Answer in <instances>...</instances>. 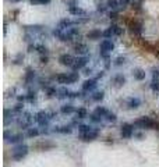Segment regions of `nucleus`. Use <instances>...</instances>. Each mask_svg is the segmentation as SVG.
Masks as SVG:
<instances>
[{
  "mask_svg": "<svg viewBox=\"0 0 159 167\" xmlns=\"http://www.w3.org/2000/svg\"><path fill=\"white\" fill-rule=\"evenodd\" d=\"M112 82L115 84L116 86H121V85H124V82H126V77L121 75V74H117V75H115L112 78Z\"/></svg>",
  "mask_w": 159,
  "mask_h": 167,
  "instance_id": "18",
  "label": "nucleus"
},
{
  "mask_svg": "<svg viewBox=\"0 0 159 167\" xmlns=\"http://www.w3.org/2000/svg\"><path fill=\"white\" fill-rule=\"evenodd\" d=\"M24 135L21 134H9V131H4V139L11 144H20L22 141Z\"/></svg>",
  "mask_w": 159,
  "mask_h": 167,
  "instance_id": "8",
  "label": "nucleus"
},
{
  "mask_svg": "<svg viewBox=\"0 0 159 167\" xmlns=\"http://www.w3.org/2000/svg\"><path fill=\"white\" fill-rule=\"evenodd\" d=\"M106 10V6L103 3H98V11H101V13H103Z\"/></svg>",
  "mask_w": 159,
  "mask_h": 167,
  "instance_id": "42",
  "label": "nucleus"
},
{
  "mask_svg": "<svg viewBox=\"0 0 159 167\" xmlns=\"http://www.w3.org/2000/svg\"><path fill=\"white\" fill-rule=\"evenodd\" d=\"M80 75L77 73H70V74H56L53 77V79L59 84H74L78 81Z\"/></svg>",
  "mask_w": 159,
  "mask_h": 167,
  "instance_id": "3",
  "label": "nucleus"
},
{
  "mask_svg": "<svg viewBox=\"0 0 159 167\" xmlns=\"http://www.w3.org/2000/svg\"><path fill=\"white\" fill-rule=\"evenodd\" d=\"M74 24H75V21H71V20L64 18V20H62L60 22H59V28L64 29V28H67V27H70V25H74Z\"/></svg>",
  "mask_w": 159,
  "mask_h": 167,
  "instance_id": "26",
  "label": "nucleus"
},
{
  "mask_svg": "<svg viewBox=\"0 0 159 167\" xmlns=\"http://www.w3.org/2000/svg\"><path fill=\"white\" fill-rule=\"evenodd\" d=\"M134 127L141 130H159V123L151 117H140L134 121Z\"/></svg>",
  "mask_w": 159,
  "mask_h": 167,
  "instance_id": "1",
  "label": "nucleus"
},
{
  "mask_svg": "<svg viewBox=\"0 0 159 167\" xmlns=\"http://www.w3.org/2000/svg\"><path fill=\"white\" fill-rule=\"evenodd\" d=\"M126 104H127L128 109H138L141 106V100L138 98H128L126 100Z\"/></svg>",
  "mask_w": 159,
  "mask_h": 167,
  "instance_id": "14",
  "label": "nucleus"
},
{
  "mask_svg": "<svg viewBox=\"0 0 159 167\" xmlns=\"http://www.w3.org/2000/svg\"><path fill=\"white\" fill-rule=\"evenodd\" d=\"M39 134H41V131L38 128H28V131H27V136L28 138H35V136H38Z\"/></svg>",
  "mask_w": 159,
  "mask_h": 167,
  "instance_id": "31",
  "label": "nucleus"
},
{
  "mask_svg": "<svg viewBox=\"0 0 159 167\" xmlns=\"http://www.w3.org/2000/svg\"><path fill=\"white\" fill-rule=\"evenodd\" d=\"M94 113H96V114H99L101 117H106V116L109 114V110L106 109V107H103V106H98L95 109V112Z\"/></svg>",
  "mask_w": 159,
  "mask_h": 167,
  "instance_id": "24",
  "label": "nucleus"
},
{
  "mask_svg": "<svg viewBox=\"0 0 159 167\" xmlns=\"http://www.w3.org/2000/svg\"><path fill=\"white\" fill-rule=\"evenodd\" d=\"M128 28H130L131 35H134V36H140V35H141V32H142V24H141L140 21L134 20V21H131V22L128 24Z\"/></svg>",
  "mask_w": 159,
  "mask_h": 167,
  "instance_id": "7",
  "label": "nucleus"
},
{
  "mask_svg": "<svg viewBox=\"0 0 159 167\" xmlns=\"http://www.w3.org/2000/svg\"><path fill=\"white\" fill-rule=\"evenodd\" d=\"M89 120H91L92 123H101L102 117H101L99 114H96V113H92V114L89 116Z\"/></svg>",
  "mask_w": 159,
  "mask_h": 167,
  "instance_id": "35",
  "label": "nucleus"
},
{
  "mask_svg": "<svg viewBox=\"0 0 159 167\" xmlns=\"http://www.w3.org/2000/svg\"><path fill=\"white\" fill-rule=\"evenodd\" d=\"M22 109H24V106H22V103H17L14 107H13V112L14 113H21Z\"/></svg>",
  "mask_w": 159,
  "mask_h": 167,
  "instance_id": "37",
  "label": "nucleus"
},
{
  "mask_svg": "<svg viewBox=\"0 0 159 167\" xmlns=\"http://www.w3.org/2000/svg\"><path fill=\"white\" fill-rule=\"evenodd\" d=\"M59 61L62 65H67V67H73V64H74L75 59L71 56V54H67V53H64L62 54L60 57H59Z\"/></svg>",
  "mask_w": 159,
  "mask_h": 167,
  "instance_id": "9",
  "label": "nucleus"
},
{
  "mask_svg": "<svg viewBox=\"0 0 159 167\" xmlns=\"http://www.w3.org/2000/svg\"><path fill=\"white\" fill-rule=\"evenodd\" d=\"M96 88V79H85L83 82V92H89Z\"/></svg>",
  "mask_w": 159,
  "mask_h": 167,
  "instance_id": "13",
  "label": "nucleus"
},
{
  "mask_svg": "<svg viewBox=\"0 0 159 167\" xmlns=\"http://www.w3.org/2000/svg\"><path fill=\"white\" fill-rule=\"evenodd\" d=\"M105 118L107 120V121H110V123H115V121L117 120V116L115 114V113H110V112H109V114L106 116Z\"/></svg>",
  "mask_w": 159,
  "mask_h": 167,
  "instance_id": "36",
  "label": "nucleus"
},
{
  "mask_svg": "<svg viewBox=\"0 0 159 167\" xmlns=\"http://www.w3.org/2000/svg\"><path fill=\"white\" fill-rule=\"evenodd\" d=\"M75 116H77V118L83 120V118H87L88 112H87V109H85V107H80V109H77V110H75Z\"/></svg>",
  "mask_w": 159,
  "mask_h": 167,
  "instance_id": "21",
  "label": "nucleus"
},
{
  "mask_svg": "<svg viewBox=\"0 0 159 167\" xmlns=\"http://www.w3.org/2000/svg\"><path fill=\"white\" fill-rule=\"evenodd\" d=\"M136 136H137V138H142V134H141V132H138V134H136Z\"/></svg>",
  "mask_w": 159,
  "mask_h": 167,
  "instance_id": "46",
  "label": "nucleus"
},
{
  "mask_svg": "<svg viewBox=\"0 0 159 167\" xmlns=\"http://www.w3.org/2000/svg\"><path fill=\"white\" fill-rule=\"evenodd\" d=\"M50 0H32V4H48Z\"/></svg>",
  "mask_w": 159,
  "mask_h": 167,
  "instance_id": "41",
  "label": "nucleus"
},
{
  "mask_svg": "<svg viewBox=\"0 0 159 167\" xmlns=\"http://www.w3.org/2000/svg\"><path fill=\"white\" fill-rule=\"evenodd\" d=\"M151 89H152L154 92H159V78H158V79H152Z\"/></svg>",
  "mask_w": 159,
  "mask_h": 167,
  "instance_id": "34",
  "label": "nucleus"
},
{
  "mask_svg": "<svg viewBox=\"0 0 159 167\" xmlns=\"http://www.w3.org/2000/svg\"><path fill=\"white\" fill-rule=\"evenodd\" d=\"M126 63V57H117L116 60H115V65H121V64H124Z\"/></svg>",
  "mask_w": 159,
  "mask_h": 167,
  "instance_id": "40",
  "label": "nucleus"
},
{
  "mask_svg": "<svg viewBox=\"0 0 159 167\" xmlns=\"http://www.w3.org/2000/svg\"><path fill=\"white\" fill-rule=\"evenodd\" d=\"M101 36H103V32H101L99 29H92V31H89L87 33V38L91 39V41H96V39H99Z\"/></svg>",
  "mask_w": 159,
  "mask_h": 167,
  "instance_id": "17",
  "label": "nucleus"
},
{
  "mask_svg": "<svg viewBox=\"0 0 159 167\" xmlns=\"http://www.w3.org/2000/svg\"><path fill=\"white\" fill-rule=\"evenodd\" d=\"M74 52L77 54H81V56H84L88 53V46L85 45V43H75L74 45Z\"/></svg>",
  "mask_w": 159,
  "mask_h": 167,
  "instance_id": "15",
  "label": "nucleus"
},
{
  "mask_svg": "<svg viewBox=\"0 0 159 167\" xmlns=\"http://www.w3.org/2000/svg\"><path fill=\"white\" fill-rule=\"evenodd\" d=\"M109 17H110V20H116L117 18V11H112V13L109 14Z\"/></svg>",
  "mask_w": 159,
  "mask_h": 167,
  "instance_id": "44",
  "label": "nucleus"
},
{
  "mask_svg": "<svg viewBox=\"0 0 159 167\" xmlns=\"http://www.w3.org/2000/svg\"><path fill=\"white\" fill-rule=\"evenodd\" d=\"M98 136H99V128H94L88 132L80 134V139L84 141V142H91V141H95Z\"/></svg>",
  "mask_w": 159,
  "mask_h": 167,
  "instance_id": "6",
  "label": "nucleus"
},
{
  "mask_svg": "<svg viewBox=\"0 0 159 167\" xmlns=\"http://www.w3.org/2000/svg\"><path fill=\"white\" fill-rule=\"evenodd\" d=\"M32 118H34V117L31 116V113H25V114H24V117H22L21 120L18 121V125L21 127L22 130H27V128L31 125Z\"/></svg>",
  "mask_w": 159,
  "mask_h": 167,
  "instance_id": "11",
  "label": "nucleus"
},
{
  "mask_svg": "<svg viewBox=\"0 0 159 167\" xmlns=\"http://www.w3.org/2000/svg\"><path fill=\"white\" fill-rule=\"evenodd\" d=\"M110 29L113 31V35H116V36L123 35V28H120V27L116 25V24H112V25H110Z\"/></svg>",
  "mask_w": 159,
  "mask_h": 167,
  "instance_id": "30",
  "label": "nucleus"
},
{
  "mask_svg": "<svg viewBox=\"0 0 159 167\" xmlns=\"http://www.w3.org/2000/svg\"><path fill=\"white\" fill-rule=\"evenodd\" d=\"M34 78H35V71L32 68H28L27 70V75H25V85H28L31 81H34Z\"/></svg>",
  "mask_w": 159,
  "mask_h": 167,
  "instance_id": "23",
  "label": "nucleus"
},
{
  "mask_svg": "<svg viewBox=\"0 0 159 167\" xmlns=\"http://www.w3.org/2000/svg\"><path fill=\"white\" fill-rule=\"evenodd\" d=\"M91 130H94V127H91V125H88V124H78V132H80V134L88 132V131H91Z\"/></svg>",
  "mask_w": 159,
  "mask_h": 167,
  "instance_id": "29",
  "label": "nucleus"
},
{
  "mask_svg": "<svg viewBox=\"0 0 159 167\" xmlns=\"http://www.w3.org/2000/svg\"><path fill=\"white\" fill-rule=\"evenodd\" d=\"M133 134H134V124H128V123L121 124V128H120V135H121V138L128 139V138L133 136Z\"/></svg>",
  "mask_w": 159,
  "mask_h": 167,
  "instance_id": "5",
  "label": "nucleus"
},
{
  "mask_svg": "<svg viewBox=\"0 0 159 167\" xmlns=\"http://www.w3.org/2000/svg\"><path fill=\"white\" fill-rule=\"evenodd\" d=\"M68 11H70L73 15H85V14H87V13H85V10L80 9V7H74V6H71V7L68 9Z\"/></svg>",
  "mask_w": 159,
  "mask_h": 167,
  "instance_id": "22",
  "label": "nucleus"
},
{
  "mask_svg": "<svg viewBox=\"0 0 159 167\" xmlns=\"http://www.w3.org/2000/svg\"><path fill=\"white\" fill-rule=\"evenodd\" d=\"M126 1H131V0H126Z\"/></svg>",
  "mask_w": 159,
  "mask_h": 167,
  "instance_id": "47",
  "label": "nucleus"
},
{
  "mask_svg": "<svg viewBox=\"0 0 159 167\" xmlns=\"http://www.w3.org/2000/svg\"><path fill=\"white\" fill-rule=\"evenodd\" d=\"M41 63H42V64H46V63H48V56H41Z\"/></svg>",
  "mask_w": 159,
  "mask_h": 167,
  "instance_id": "45",
  "label": "nucleus"
},
{
  "mask_svg": "<svg viewBox=\"0 0 159 167\" xmlns=\"http://www.w3.org/2000/svg\"><path fill=\"white\" fill-rule=\"evenodd\" d=\"M107 7H110V9H116L117 6H120L121 3L119 1V0H107Z\"/></svg>",
  "mask_w": 159,
  "mask_h": 167,
  "instance_id": "33",
  "label": "nucleus"
},
{
  "mask_svg": "<svg viewBox=\"0 0 159 167\" xmlns=\"http://www.w3.org/2000/svg\"><path fill=\"white\" fill-rule=\"evenodd\" d=\"M36 52H39L41 54H46V53H48V49H46L43 45H38V46H36Z\"/></svg>",
  "mask_w": 159,
  "mask_h": 167,
  "instance_id": "38",
  "label": "nucleus"
},
{
  "mask_svg": "<svg viewBox=\"0 0 159 167\" xmlns=\"http://www.w3.org/2000/svg\"><path fill=\"white\" fill-rule=\"evenodd\" d=\"M30 148L27 145H24V144H20L18 146H15L14 149H13V152H11V157L14 159V160H21L22 157H25L28 155V150Z\"/></svg>",
  "mask_w": 159,
  "mask_h": 167,
  "instance_id": "4",
  "label": "nucleus"
},
{
  "mask_svg": "<svg viewBox=\"0 0 159 167\" xmlns=\"http://www.w3.org/2000/svg\"><path fill=\"white\" fill-rule=\"evenodd\" d=\"M112 36H113V31H112L110 27H109L106 31H103V38H107V39H109V38H112Z\"/></svg>",
  "mask_w": 159,
  "mask_h": 167,
  "instance_id": "39",
  "label": "nucleus"
},
{
  "mask_svg": "<svg viewBox=\"0 0 159 167\" xmlns=\"http://www.w3.org/2000/svg\"><path fill=\"white\" fill-rule=\"evenodd\" d=\"M54 116H56V113H49V112L42 110V112H38L34 116V120H35L36 124H39L41 127H46Z\"/></svg>",
  "mask_w": 159,
  "mask_h": 167,
  "instance_id": "2",
  "label": "nucleus"
},
{
  "mask_svg": "<svg viewBox=\"0 0 159 167\" xmlns=\"http://www.w3.org/2000/svg\"><path fill=\"white\" fill-rule=\"evenodd\" d=\"M99 49L102 50V52H107L110 53L113 49H115V45H113V42L110 41V39H105V41L101 42V45H99Z\"/></svg>",
  "mask_w": 159,
  "mask_h": 167,
  "instance_id": "12",
  "label": "nucleus"
},
{
  "mask_svg": "<svg viewBox=\"0 0 159 167\" xmlns=\"http://www.w3.org/2000/svg\"><path fill=\"white\" fill-rule=\"evenodd\" d=\"M68 89L67 88H60V89H57V98L59 99H64V98H68Z\"/></svg>",
  "mask_w": 159,
  "mask_h": 167,
  "instance_id": "27",
  "label": "nucleus"
},
{
  "mask_svg": "<svg viewBox=\"0 0 159 167\" xmlns=\"http://www.w3.org/2000/svg\"><path fill=\"white\" fill-rule=\"evenodd\" d=\"M152 78H154V79H158L159 78V71L158 70H155V68L152 70Z\"/></svg>",
  "mask_w": 159,
  "mask_h": 167,
  "instance_id": "43",
  "label": "nucleus"
},
{
  "mask_svg": "<svg viewBox=\"0 0 159 167\" xmlns=\"http://www.w3.org/2000/svg\"><path fill=\"white\" fill-rule=\"evenodd\" d=\"M53 131L57 134H71L73 128H71V125H60V127H54Z\"/></svg>",
  "mask_w": 159,
  "mask_h": 167,
  "instance_id": "16",
  "label": "nucleus"
},
{
  "mask_svg": "<svg viewBox=\"0 0 159 167\" xmlns=\"http://www.w3.org/2000/svg\"><path fill=\"white\" fill-rule=\"evenodd\" d=\"M60 112H62L63 114H71V113H75V107H74V106H73L71 103L64 104V106H62Z\"/></svg>",
  "mask_w": 159,
  "mask_h": 167,
  "instance_id": "19",
  "label": "nucleus"
},
{
  "mask_svg": "<svg viewBox=\"0 0 159 167\" xmlns=\"http://www.w3.org/2000/svg\"><path fill=\"white\" fill-rule=\"evenodd\" d=\"M87 63H88V57H85V56H81V57L75 59L74 64H73V70H74V71H78V70L84 68L85 65H87Z\"/></svg>",
  "mask_w": 159,
  "mask_h": 167,
  "instance_id": "10",
  "label": "nucleus"
},
{
  "mask_svg": "<svg viewBox=\"0 0 159 167\" xmlns=\"http://www.w3.org/2000/svg\"><path fill=\"white\" fill-rule=\"evenodd\" d=\"M25 100L30 102V103H34V102L36 100V92H35V91H30L28 94L25 95Z\"/></svg>",
  "mask_w": 159,
  "mask_h": 167,
  "instance_id": "28",
  "label": "nucleus"
},
{
  "mask_svg": "<svg viewBox=\"0 0 159 167\" xmlns=\"http://www.w3.org/2000/svg\"><path fill=\"white\" fill-rule=\"evenodd\" d=\"M133 75H134V78H136L137 81H142V79H145V71H144V70H141V68L134 70V71H133Z\"/></svg>",
  "mask_w": 159,
  "mask_h": 167,
  "instance_id": "20",
  "label": "nucleus"
},
{
  "mask_svg": "<svg viewBox=\"0 0 159 167\" xmlns=\"http://www.w3.org/2000/svg\"><path fill=\"white\" fill-rule=\"evenodd\" d=\"M46 95H48V98H53V96L57 95V89L54 86H48L46 88Z\"/></svg>",
  "mask_w": 159,
  "mask_h": 167,
  "instance_id": "32",
  "label": "nucleus"
},
{
  "mask_svg": "<svg viewBox=\"0 0 159 167\" xmlns=\"http://www.w3.org/2000/svg\"><path fill=\"white\" fill-rule=\"evenodd\" d=\"M103 98H105V92H103V91H98V92H95V94L91 96V99H92L94 102H101Z\"/></svg>",
  "mask_w": 159,
  "mask_h": 167,
  "instance_id": "25",
  "label": "nucleus"
}]
</instances>
